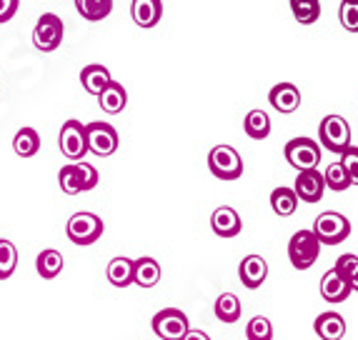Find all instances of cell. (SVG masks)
I'll return each mask as SVG.
<instances>
[{
  "label": "cell",
  "mask_w": 358,
  "mask_h": 340,
  "mask_svg": "<svg viewBox=\"0 0 358 340\" xmlns=\"http://www.w3.org/2000/svg\"><path fill=\"white\" fill-rule=\"evenodd\" d=\"M318 145L331 153H343L351 148V126L343 115H326L318 126Z\"/></svg>",
  "instance_id": "1"
},
{
  "label": "cell",
  "mask_w": 358,
  "mask_h": 340,
  "mask_svg": "<svg viewBox=\"0 0 358 340\" xmlns=\"http://www.w3.org/2000/svg\"><path fill=\"white\" fill-rule=\"evenodd\" d=\"M310 230H313L321 245H338L351 235V221L346 215L336 213V210H326V213L318 215Z\"/></svg>",
  "instance_id": "2"
},
{
  "label": "cell",
  "mask_w": 358,
  "mask_h": 340,
  "mask_svg": "<svg viewBox=\"0 0 358 340\" xmlns=\"http://www.w3.org/2000/svg\"><path fill=\"white\" fill-rule=\"evenodd\" d=\"M321 256V243L313 230H299L288 240V260L296 270H308Z\"/></svg>",
  "instance_id": "3"
},
{
  "label": "cell",
  "mask_w": 358,
  "mask_h": 340,
  "mask_svg": "<svg viewBox=\"0 0 358 340\" xmlns=\"http://www.w3.org/2000/svg\"><path fill=\"white\" fill-rule=\"evenodd\" d=\"M208 170L218 180H238L243 175V158L233 145H215L208 153Z\"/></svg>",
  "instance_id": "4"
},
{
  "label": "cell",
  "mask_w": 358,
  "mask_h": 340,
  "mask_svg": "<svg viewBox=\"0 0 358 340\" xmlns=\"http://www.w3.org/2000/svg\"><path fill=\"white\" fill-rule=\"evenodd\" d=\"M63 36H66L63 20L55 13H43L36 23V30H33V45L43 53H53V50L60 48Z\"/></svg>",
  "instance_id": "5"
},
{
  "label": "cell",
  "mask_w": 358,
  "mask_h": 340,
  "mask_svg": "<svg viewBox=\"0 0 358 340\" xmlns=\"http://www.w3.org/2000/svg\"><path fill=\"white\" fill-rule=\"evenodd\" d=\"M106 226L96 213H76L66 226V235L76 245H93L103 235Z\"/></svg>",
  "instance_id": "6"
},
{
  "label": "cell",
  "mask_w": 358,
  "mask_h": 340,
  "mask_svg": "<svg viewBox=\"0 0 358 340\" xmlns=\"http://www.w3.org/2000/svg\"><path fill=\"white\" fill-rule=\"evenodd\" d=\"M58 148L60 153L73 163H80L83 156L88 153V140H85V126L80 120H66L60 128L58 135Z\"/></svg>",
  "instance_id": "7"
},
{
  "label": "cell",
  "mask_w": 358,
  "mask_h": 340,
  "mask_svg": "<svg viewBox=\"0 0 358 340\" xmlns=\"http://www.w3.org/2000/svg\"><path fill=\"white\" fill-rule=\"evenodd\" d=\"M153 333L161 340H180L188 330H191V323L180 308H163L153 316Z\"/></svg>",
  "instance_id": "8"
},
{
  "label": "cell",
  "mask_w": 358,
  "mask_h": 340,
  "mask_svg": "<svg viewBox=\"0 0 358 340\" xmlns=\"http://www.w3.org/2000/svg\"><path fill=\"white\" fill-rule=\"evenodd\" d=\"M283 153H286V161L299 173L301 170H313L321 163V145L316 140H310V138H293L286 143Z\"/></svg>",
  "instance_id": "9"
},
{
  "label": "cell",
  "mask_w": 358,
  "mask_h": 340,
  "mask_svg": "<svg viewBox=\"0 0 358 340\" xmlns=\"http://www.w3.org/2000/svg\"><path fill=\"white\" fill-rule=\"evenodd\" d=\"M85 140H88V153L98 158H108L113 156L115 150H118V131H115L110 123H88L85 126Z\"/></svg>",
  "instance_id": "10"
},
{
  "label": "cell",
  "mask_w": 358,
  "mask_h": 340,
  "mask_svg": "<svg viewBox=\"0 0 358 340\" xmlns=\"http://www.w3.org/2000/svg\"><path fill=\"white\" fill-rule=\"evenodd\" d=\"M323 191H326V183H323V173L318 168L313 170H301L296 175V185H293V193L299 200L303 203H318L323 198Z\"/></svg>",
  "instance_id": "11"
},
{
  "label": "cell",
  "mask_w": 358,
  "mask_h": 340,
  "mask_svg": "<svg viewBox=\"0 0 358 340\" xmlns=\"http://www.w3.org/2000/svg\"><path fill=\"white\" fill-rule=\"evenodd\" d=\"M210 228H213V233L218 238H236L243 230V221H241V215L236 208L221 205V208H215L213 215H210Z\"/></svg>",
  "instance_id": "12"
},
{
  "label": "cell",
  "mask_w": 358,
  "mask_h": 340,
  "mask_svg": "<svg viewBox=\"0 0 358 340\" xmlns=\"http://www.w3.org/2000/svg\"><path fill=\"white\" fill-rule=\"evenodd\" d=\"M238 278L248 290H256L268 278V263L261 256H245L238 265Z\"/></svg>",
  "instance_id": "13"
},
{
  "label": "cell",
  "mask_w": 358,
  "mask_h": 340,
  "mask_svg": "<svg viewBox=\"0 0 358 340\" xmlns=\"http://www.w3.org/2000/svg\"><path fill=\"white\" fill-rule=\"evenodd\" d=\"M268 101L278 113H296L301 108V90L293 83H275L268 93Z\"/></svg>",
  "instance_id": "14"
},
{
  "label": "cell",
  "mask_w": 358,
  "mask_h": 340,
  "mask_svg": "<svg viewBox=\"0 0 358 340\" xmlns=\"http://www.w3.org/2000/svg\"><path fill=\"white\" fill-rule=\"evenodd\" d=\"M313 330H316V335L321 340H343L348 325H346V318L341 316V313L326 311L313 320Z\"/></svg>",
  "instance_id": "15"
},
{
  "label": "cell",
  "mask_w": 358,
  "mask_h": 340,
  "mask_svg": "<svg viewBox=\"0 0 358 340\" xmlns=\"http://www.w3.org/2000/svg\"><path fill=\"white\" fill-rule=\"evenodd\" d=\"M131 15L136 20L138 28L150 30L161 23L163 18V3L161 0H133L131 3Z\"/></svg>",
  "instance_id": "16"
},
{
  "label": "cell",
  "mask_w": 358,
  "mask_h": 340,
  "mask_svg": "<svg viewBox=\"0 0 358 340\" xmlns=\"http://www.w3.org/2000/svg\"><path fill=\"white\" fill-rule=\"evenodd\" d=\"M161 263L155 260V258L150 256H143L138 258V260H133V283L141 288H153L161 283Z\"/></svg>",
  "instance_id": "17"
},
{
  "label": "cell",
  "mask_w": 358,
  "mask_h": 340,
  "mask_svg": "<svg viewBox=\"0 0 358 340\" xmlns=\"http://www.w3.org/2000/svg\"><path fill=\"white\" fill-rule=\"evenodd\" d=\"M80 83H83V88L88 90L90 96L98 98L108 85L113 83V78H110V71H108L106 66L90 63V66H85L83 71H80Z\"/></svg>",
  "instance_id": "18"
},
{
  "label": "cell",
  "mask_w": 358,
  "mask_h": 340,
  "mask_svg": "<svg viewBox=\"0 0 358 340\" xmlns=\"http://www.w3.org/2000/svg\"><path fill=\"white\" fill-rule=\"evenodd\" d=\"M351 293H353L351 286H348L334 268L321 278V295H323V300H329V303H343V300H348Z\"/></svg>",
  "instance_id": "19"
},
{
  "label": "cell",
  "mask_w": 358,
  "mask_h": 340,
  "mask_svg": "<svg viewBox=\"0 0 358 340\" xmlns=\"http://www.w3.org/2000/svg\"><path fill=\"white\" fill-rule=\"evenodd\" d=\"M98 105H101V110H106L108 115H118V113H123L126 110V105H128V93H126V88L120 83H110L106 90H103L101 96H98Z\"/></svg>",
  "instance_id": "20"
},
{
  "label": "cell",
  "mask_w": 358,
  "mask_h": 340,
  "mask_svg": "<svg viewBox=\"0 0 358 340\" xmlns=\"http://www.w3.org/2000/svg\"><path fill=\"white\" fill-rule=\"evenodd\" d=\"M108 283L115 288H128L133 286V260L126 256H118L108 263Z\"/></svg>",
  "instance_id": "21"
},
{
  "label": "cell",
  "mask_w": 358,
  "mask_h": 340,
  "mask_svg": "<svg viewBox=\"0 0 358 340\" xmlns=\"http://www.w3.org/2000/svg\"><path fill=\"white\" fill-rule=\"evenodd\" d=\"M58 185H60V191L66 193V195H78V193H85L83 170H80V165H78V163H68V165L60 168Z\"/></svg>",
  "instance_id": "22"
},
{
  "label": "cell",
  "mask_w": 358,
  "mask_h": 340,
  "mask_svg": "<svg viewBox=\"0 0 358 340\" xmlns=\"http://www.w3.org/2000/svg\"><path fill=\"white\" fill-rule=\"evenodd\" d=\"M299 203L301 200L296 198L293 188H286V185H281V188H275L271 193V208H273L275 215H281V218H291L299 210Z\"/></svg>",
  "instance_id": "23"
},
{
  "label": "cell",
  "mask_w": 358,
  "mask_h": 340,
  "mask_svg": "<svg viewBox=\"0 0 358 340\" xmlns=\"http://www.w3.org/2000/svg\"><path fill=\"white\" fill-rule=\"evenodd\" d=\"M213 313L221 323H238L241 320L238 295H236V293H223V295H218L213 305Z\"/></svg>",
  "instance_id": "24"
},
{
  "label": "cell",
  "mask_w": 358,
  "mask_h": 340,
  "mask_svg": "<svg viewBox=\"0 0 358 340\" xmlns=\"http://www.w3.org/2000/svg\"><path fill=\"white\" fill-rule=\"evenodd\" d=\"M63 265H66V260H63L60 251H55V248H45V251H43L41 256H38V260H36L38 275H41V278H45V281H53L55 275H60Z\"/></svg>",
  "instance_id": "25"
},
{
  "label": "cell",
  "mask_w": 358,
  "mask_h": 340,
  "mask_svg": "<svg viewBox=\"0 0 358 340\" xmlns=\"http://www.w3.org/2000/svg\"><path fill=\"white\" fill-rule=\"evenodd\" d=\"M243 131L253 140H266L271 135V118L266 110H251L243 120Z\"/></svg>",
  "instance_id": "26"
},
{
  "label": "cell",
  "mask_w": 358,
  "mask_h": 340,
  "mask_svg": "<svg viewBox=\"0 0 358 340\" xmlns=\"http://www.w3.org/2000/svg\"><path fill=\"white\" fill-rule=\"evenodd\" d=\"M13 150L18 153L20 158H33L41 150V135L33 128H20L13 138Z\"/></svg>",
  "instance_id": "27"
},
{
  "label": "cell",
  "mask_w": 358,
  "mask_h": 340,
  "mask_svg": "<svg viewBox=\"0 0 358 340\" xmlns=\"http://www.w3.org/2000/svg\"><path fill=\"white\" fill-rule=\"evenodd\" d=\"M76 10L90 23H98L113 13V0H76Z\"/></svg>",
  "instance_id": "28"
},
{
  "label": "cell",
  "mask_w": 358,
  "mask_h": 340,
  "mask_svg": "<svg viewBox=\"0 0 358 340\" xmlns=\"http://www.w3.org/2000/svg\"><path fill=\"white\" fill-rule=\"evenodd\" d=\"M291 10L301 25H310L321 18V0H291Z\"/></svg>",
  "instance_id": "29"
},
{
  "label": "cell",
  "mask_w": 358,
  "mask_h": 340,
  "mask_svg": "<svg viewBox=\"0 0 358 340\" xmlns=\"http://www.w3.org/2000/svg\"><path fill=\"white\" fill-rule=\"evenodd\" d=\"M334 270L348 283V286H351L353 293H358V256H353V253H343V256L336 260Z\"/></svg>",
  "instance_id": "30"
},
{
  "label": "cell",
  "mask_w": 358,
  "mask_h": 340,
  "mask_svg": "<svg viewBox=\"0 0 358 340\" xmlns=\"http://www.w3.org/2000/svg\"><path fill=\"white\" fill-rule=\"evenodd\" d=\"M323 183L329 191H336V193H343L351 188V178H348L346 168L341 165V163H331L326 170H323Z\"/></svg>",
  "instance_id": "31"
},
{
  "label": "cell",
  "mask_w": 358,
  "mask_h": 340,
  "mask_svg": "<svg viewBox=\"0 0 358 340\" xmlns=\"http://www.w3.org/2000/svg\"><path fill=\"white\" fill-rule=\"evenodd\" d=\"M18 268V248L10 240L0 238V281H8Z\"/></svg>",
  "instance_id": "32"
},
{
  "label": "cell",
  "mask_w": 358,
  "mask_h": 340,
  "mask_svg": "<svg viewBox=\"0 0 358 340\" xmlns=\"http://www.w3.org/2000/svg\"><path fill=\"white\" fill-rule=\"evenodd\" d=\"M245 338L248 340H273V325L266 316H256L245 323Z\"/></svg>",
  "instance_id": "33"
},
{
  "label": "cell",
  "mask_w": 358,
  "mask_h": 340,
  "mask_svg": "<svg viewBox=\"0 0 358 340\" xmlns=\"http://www.w3.org/2000/svg\"><path fill=\"white\" fill-rule=\"evenodd\" d=\"M338 20L343 25V30L358 33V0H341Z\"/></svg>",
  "instance_id": "34"
},
{
  "label": "cell",
  "mask_w": 358,
  "mask_h": 340,
  "mask_svg": "<svg viewBox=\"0 0 358 340\" xmlns=\"http://www.w3.org/2000/svg\"><path fill=\"white\" fill-rule=\"evenodd\" d=\"M338 163L346 168L348 178H351V185H358V148L356 145H351L348 150H343Z\"/></svg>",
  "instance_id": "35"
},
{
  "label": "cell",
  "mask_w": 358,
  "mask_h": 340,
  "mask_svg": "<svg viewBox=\"0 0 358 340\" xmlns=\"http://www.w3.org/2000/svg\"><path fill=\"white\" fill-rule=\"evenodd\" d=\"M78 165H80V170H83V185H85V191H93V188H96L98 185V170L93 165H90V163H78Z\"/></svg>",
  "instance_id": "36"
},
{
  "label": "cell",
  "mask_w": 358,
  "mask_h": 340,
  "mask_svg": "<svg viewBox=\"0 0 358 340\" xmlns=\"http://www.w3.org/2000/svg\"><path fill=\"white\" fill-rule=\"evenodd\" d=\"M20 0H0V23H8L13 20V15L18 13Z\"/></svg>",
  "instance_id": "37"
},
{
  "label": "cell",
  "mask_w": 358,
  "mask_h": 340,
  "mask_svg": "<svg viewBox=\"0 0 358 340\" xmlns=\"http://www.w3.org/2000/svg\"><path fill=\"white\" fill-rule=\"evenodd\" d=\"M180 340H210V335H208V333H203V330L191 328V330H188V333H185Z\"/></svg>",
  "instance_id": "38"
}]
</instances>
